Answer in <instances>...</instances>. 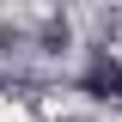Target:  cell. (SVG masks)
<instances>
[{
    "label": "cell",
    "mask_w": 122,
    "mask_h": 122,
    "mask_svg": "<svg viewBox=\"0 0 122 122\" xmlns=\"http://www.w3.org/2000/svg\"><path fill=\"white\" fill-rule=\"evenodd\" d=\"M37 43L43 49H67V18H49V25L37 30Z\"/></svg>",
    "instance_id": "cell-2"
},
{
    "label": "cell",
    "mask_w": 122,
    "mask_h": 122,
    "mask_svg": "<svg viewBox=\"0 0 122 122\" xmlns=\"http://www.w3.org/2000/svg\"><path fill=\"white\" fill-rule=\"evenodd\" d=\"M79 92H86V98H110V104H122V61L110 55V49H98V55L86 61V73H79Z\"/></svg>",
    "instance_id": "cell-1"
}]
</instances>
